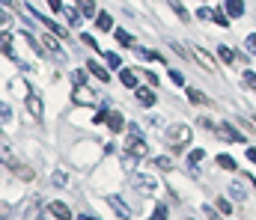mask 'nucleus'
Masks as SVG:
<instances>
[{
  "mask_svg": "<svg viewBox=\"0 0 256 220\" xmlns=\"http://www.w3.org/2000/svg\"><path fill=\"white\" fill-rule=\"evenodd\" d=\"M134 188H137L143 197H155V191H158V182H155L152 176H134Z\"/></svg>",
  "mask_w": 256,
  "mask_h": 220,
  "instance_id": "3",
  "label": "nucleus"
},
{
  "mask_svg": "<svg viewBox=\"0 0 256 220\" xmlns=\"http://www.w3.org/2000/svg\"><path fill=\"white\" fill-rule=\"evenodd\" d=\"M218 167H224V170H230V173H232L238 164H236V158H232V155H218Z\"/></svg>",
  "mask_w": 256,
  "mask_h": 220,
  "instance_id": "20",
  "label": "nucleus"
},
{
  "mask_svg": "<svg viewBox=\"0 0 256 220\" xmlns=\"http://www.w3.org/2000/svg\"><path fill=\"white\" fill-rule=\"evenodd\" d=\"M108 206H114V212H116V215H120L122 220H131V209H128L126 203H122V197L110 194V197H108Z\"/></svg>",
  "mask_w": 256,
  "mask_h": 220,
  "instance_id": "7",
  "label": "nucleus"
},
{
  "mask_svg": "<svg viewBox=\"0 0 256 220\" xmlns=\"http://www.w3.org/2000/svg\"><path fill=\"white\" fill-rule=\"evenodd\" d=\"M155 167H158V170H173V167H176V161H173V158H167V155H161V158H155Z\"/></svg>",
  "mask_w": 256,
  "mask_h": 220,
  "instance_id": "25",
  "label": "nucleus"
},
{
  "mask_svg": "<svg viewBox=\"0 0 256 220\" xmlns=\"http://www.w3.org/2000/svg\"><path fill=\"white\" fill-rule=\"evenodd\" d=\"M202 212H206V218H208V220H220L214 212H212V209H208V206H202Z\"/></svg>",
  "mask_w": 256,
  "mask_h": 220,
  "instance_id": "42",
  "label": "nucleus"
},
{
  "mask_svg": "<svg viewBox=\"0 0 256 220\" xmlns=\"http://www.w3.org/2000/svg\"><path fill=\"white\" fill-rule=\"evenodd\" d=\"M72 101L74 104H96V92L90 86H74L72 89Z\"/></svg>",
  "mask_w": 256,
  "mask_h": 220,
  "instance_id": "5",
  "label": "nucleus"
},
{
  "mask_svg": "<svg viewBox=\"0 0 256 220\" xmlns=\"http://www.w3.org/2000/svg\"><path fill=\"white\" fill-rule=\"evenodd\" d=\"M152 220H161V218H152Z\"/></svg>",
  "mask_w": 256,
  "mask_h": 220,
  "instance_id": "45",
  "label": "nucleus"
},
{
  "mask_svg": "<svg viewBox=\"0 0 256 220\" xmlns=\"http://www.w3.org/2000/svg\"><path fill=\"white\" fill-rule=\"evenodd\" d=\"M60 36L57 33H45V36H39V42H42V48L48 51V54H54L57 60H66V51L60 48V42H57Z\"/></svg>",
  "mask_w": 256,
  "mask_h": 220,
  "instance_id": "2",
  "label": "nucleus"
},
{
  "mask_svg": "<svg viewBox=\"0 0 256 220\" xmlns=\"http://www.w3.org/2000/svg\"><path fill=\"white\" fill-rule=\"evenodd\" d=\"M80 220H98V218H90V215H80Z\"/></svg>",
  "mask_w": 256,
  "mask_h": 220,
  "instance_id": "44",
  "label": "nucleus"
},
{
  "mask_svg": "<svg viewBox=\"0 0 256 220\" xmlns=\"http://www.w3.org/2000/svg\"><path fill=\"white\" fill-rule=\"evenodd\" d=\"M74 6L80 9V15H84V18H92V15H98V12H96V0H74Z\"/></svg>",
  "mask_w": 256,
  "mask_h": 220,
  "instance_id": "14",
  "label": "nucleus"
},
{
  "mask_svg": "<svg viewBox=\"0 0 256 220\" xmlns=\"http://www.w3.org/2000/svg\"><path fill=\"white\" fill-rule=\"evenodd\" d=\"M137 54H140L143 60H149V63H161V57H158L155 51H146V48H137Z\"/></svg>",
  "mask_w": 256,
  "mask_h": 220,
  "instance_id": "28",
  "label": "nucleus"
},
{
  "mask_svg": "<svg viewBox=\"0 0 256 220\" xmlns=\"http://www.w3.org/2000/svg\"><path fill=\"white\" fill-rule=\"evenodd\" d=\"M114 36H116V42H120V45H122V48H131V36H128L126 30H116V33H114Z\"/></svg>",
  "mask_w": 256,
  "mask_h": 220,
  "instance_id": "29",
  "label": "nucleus"
},
{
  "mask_svg": "<svg viewBox=\"0 0 256 220\" xmlns=\"http://www.w3.org/2000/svg\"><path fill=\"white\" fill-rule=\"evenodd\" d=\"M96 24H98V30H114V18L108 12H98L96 15Z\"/></svg>",
  "mask_w": 256,
  "mask_h": 220,
  "instance_id": "17",
  "label": "nucleus"
},
{
  "mask_svg": "<svg viewBox=\"0 0 256 220\" xmlns=\"http://www.w3.org/2000/svg\"><path fill=\"white\" fill-rule=\"evenodd\" d=\"M212 12H214V9H208V6H200V9H196L200 21H212Z\"/></svg>",
  "mask_w": 256,
  "mask_h": 220,
  "instance_id": "33",
  "label": "nucleus"
},
{
  "mask_svg": "<svg viewBox=\"0 0 256 220\" xmlns=\"http://www.w3.org/2000/svg\"><path fill=\"white\" fill-rule=\"evenodd\" d=\"M188 98H191L194 104H206V101H208V98H206V95H202L196 86H191V89H188Z\"/></svg>",
  "mask_w": 256,
  "mask_h": 220,
  "instance_id": "27",
  "label": "nucleus"
},
{
  "mask_svg": "<svg viewBox=\"0 0 256 220\" xmlns=\"http://www.w3.org/2000/svg\"><path fill=\"white\" fill-rule=\"evenodd\" d=\"M120 80L126 83L128 89H137V74L131 72V69H120Z\"/></svg>",
  "mask_w": 256,
  "mask_h": 220,
  "instance_id": "16",
  "label": "nucleus"
},
{
  "mask_svg": "<svg viewBox=\"0 0 256 220\" xmlns=\"http://www.w3.org/2000/svg\"><path fill=\"white\" fill-rule=\"evenodd\" d=\"M244 48H248V54H254V57H256V33L244 36Z\"/></svg>",
  "mask_w": 256,
  "mask_h": 220,
  "instance_id": "31",
  "label": "nucleus"
},
{
  "mask_svg": "<svg viewBox=\"0 0 256 220\" xmlns=\"http://www.w3.org/2000/svg\"><path fill=\"white\" fill-rule=\"evenodd\" d=\"M126 152L128 155H134V158H146V155H149V146L140 140V134H131L128 143H126Z\"/></svg>",
  "mask_w": 256,
  "mask_h": 220,
  "instance_id": "4",
  "label": "nucleus"
},
{
  "mask_svg": "<svg viewBox=\"0 0 256 220\" xmlns=\"http://www.w3.org/2000/svg\"><path fill=\"white\" fill-rule=\"evenodd\" d=\"M63 15H66V21H68V24H78V21H80V9H78V6H66Z\"/></svg>",
  "mask_w": 256,
  "mask_h": 220,
  "instance_id": "22",
  "label": "nucleus"
},
{
  "mask_svg": "<svg viewBox=\"0 0 256 220\" xmlns=\"http://www.w3.org/2000/svg\"><path fill=\"white\" fill-rule=\"evenodd\" d=\"M86 69H90V74H96L102 83H108V80H110V72H108L102 63H96V60H86Z\"/></svg>",
  "mask_w": 256,
  "mask_h": 220,
  "instance_id": "11",
  "label": "nucleus"
},
{
  "mask_svg": "<svg viewBox=\"0 0 256 220\" xmlns=\"http://www.w3.org/2000/svg\"><path fill=\"white\" fill-rule=\"evenodd\" d=\"M80 39H84V45H90V48H96V39H92L90 33H80Z\"/></svg>",
  "mask_w": 256,
  "mask_h": 220,
  "instance_id": "37",
  "label": "nucleus"
},
{
  "mask_svg": "<svg viewBox=\"0 0 256 220\" xmlns=\"http://www.w3.org/2000/svg\"><path fill=\"white\" fill-rule=\"evenodd\" d=\"M218 209H220V212H224V215H226V218H230V215H232V206H230V200H224V197H220V200H218Z\"/></svg>",
  "mask_w": 256,
  "mask_h": 220,
  "instance_id": "34",
  "label": "nucleus"
},
{
  "mask_svg": "<svg viewBox=\"0 0 256 220\" xmlns=\"http://www.w3.org/2000/svg\"><path fill=\"white\" fill-rule=\"evenodd\" d=\"M104 63H108V69H122V60L114 51H104Z\"/></svg>",
  "mask_w": 256,
  "mask_h": 220,
  "instance_id": "19",
  "label": "nucleus"
},
{
  "mask_svg": "<svg viewBox=\"0 0 256 220\" xmlns=\"http://www.w3.org/2000/svg\"><path fill=\"white\" fill-rule=\"evenodd\" d=\"M86 72H90V69H78V72H72V83H74V86H86Z\"/></svg>",
  "mask_w": 256,
  "mask_h": 220,
  "instance_id": "23",
  "label": "nucleus"
},
{
  "mask_svg": "<svg viewBox=\"0 0 256 220\" xmlns=\"http://www.w3.org/2000/svg\"><path fill=\"white\" fill-rule=\"evenodd\" d=\"M155 218L167 220V209H164V206H155Z\"/></svg>",
  "mask_w": 256,
  "mask_h": 220,
  "instance_id": "39",
  "label": "nucleus"
},
{
  "mask_svg": "<svg viewBox=\"0 0 256 220\" xmlns=\"http://www.w3.org/2000/svg\"><path fill=\"white\" fill-rule=\"evenodd\" d=\"M224 12L230 18H242L244 15V0H224Z\"/></svg>",
  "mask_w": 256,
  "mask_h": 220,
  "instance_id": "8",
  "label": "nucleus"
},
{
  "mask_svg": "<svg viewBox=\"0 0 256 220\" xmlns=\"http://www.w3.org/2000/svg\"><path fill=\"white\" fill-rule=\"evenodd\" d=\"M48 212L57 220H72V209H68L66 203H48Z\"/></svg>",
  "mask_w": 256,
  "mask_h": 220,
  "instance_id": "9",
  "label": "nucleus"
},
{
  "mask_svg": "<svg viewBox=\"0 0 256 220\" xmlns=\"http://www.w3.org/2000/svg\"><path fill=\"white\" fill-rule=\"evenodd\" d=\"M170 9H173V12L179 15V21H191V15H188V9H185V6H182L179 0H170Z\"/></svg>",
  "mask_w": 256,
  "mask_h": 220,
  "instance_id": "21",
  "label": "nucleus"
},
{
  "mask_svg": "<svg viewBox=\"0 0 256 220\" xmlns=\"http://www.w3.org/2000/svg\"><path fill=\"white\" fill-rule=\"evenodd\" d=\"M27 107H30L33 119H42V98L36 92H27Z\"/></svg>",
  "mask_w": 256,
  "mask_h": 220,
  "instance_id": "12",
  "label": "nucleus"
},
{
  "mask_svg": "<svg viewBox=\"0 0 256 220\" xmlns=\"http://www.w3.org/2000/svg\"><path fill=\"white\" fill-rule=\"evenodd\" d=\"M244 83H248V86H250V89H256V74H244Z\"/></svg>",
  "mask_w": 256,
  "mask_h": 220,
  "instance_id": "38",
  "label": "nucleus"
},
{
  "mask_svg": "<svg viewBox=\"0 0 256 220\" xmlns=\"http://www.w3.org/2000/svg\"><path fill=\"white\" fill-rule=\"evenodd\" d=\"M214 134H218L220 140H230V143H244V134H238V131H236L232 125H226V122H224V125H218V131H214Z\"/></svg>",
  "mask_w": 256,
  "mask_h": 220,
  "instance_id": "6",
  "label": "nucleus"
},
{
  "mask_svg": "<svg viewBox=\"0 0 256 220\" xmlns=\"http://www.w3.org/2000/svg\"><path fill=\"white\" fill-rule=\"evenodd\" d=\"M191 54H194V57H196V63H200L202 69H208V72H214V63H212V57H208V54H206L202 48H194Z\"/></svg>",
  "mask_w": 256,
  "mask_h": 220,
  "instance_id": "15",
  "label": "nucleus"
},
{
  "mask_svg": "<svg viewBox=\"0 0 256 220\" xmlns=\"http://www.w3.org/2000/svg\"><path fill=\"white\" fill-rule=\"evenodd\" d=\"M3 57L6 60H15V48H12V36L3 33Z\"/></svg>",
  "mask_w": 256,
  "mask_h": 220,
  "instance_id": "18",
  "label": "nucleus"
},
{
  "mask_svg": "<svg viewBox=\"0 0 256 220\" xmlns=\"http://www.w3.org/2000/svg\"><path fill=\"white\" fill-rule=\"evenodd\" d=\"M108 128H110L114 134H120V131L126 128V119H122V113H120V110H110V116H108Z\"/></svg>",
  "mask_w": 256,
  "mask_h": 220,
  "instance_id": "13",
  "label": "nucleus"
},
{
  "mask_svg": "<svg viewBox=\"0 0 256 220\" xmlns=\"http://www.w3.org/2000/svg\"><path fill=\"white\" fill-rule=\"evenodd\" d=\"M191 137H194V134H191V128H188V125H170V128H167V134H164V140H167L173 149H185L188 143H191Z\"/></svg>",
  "mask_w": 256,
  "mask_h": 220,
  "instance_id": "1",
  "label": "nucleus"
},
{
  "mask_svg": "<svg viewBox=\"0 0 256 220\" xmlns=\"http://www.w3.org/2000/svg\"><path fill=\"white\" fill-rule=\"evenodd\" d=\"M48 6L54 9V12H63L66 6H63V0H48Z\"/></svg>",
  "mask_w": 256,
  "mask_h": 220,
  "instance_id": "36",
  "label": "nucleus"
},
{
  "mask_svg": "<svg viewBox=\"0 0 256 220\" xmlns=\"http://www.w3.org/2000/svg\"><path fill=\"white\" fill-rule=\"evenodd\" d=\"M202 158H206V152H202V149H194L191 155H188V161H191V167H200V161H202Z\"/></svg>",
  "mask_w": 256,
  "mask_h": 220,
  "instance_id": "30",
  "label": "nucleus"
},
{
  "mask_svg": "<svg viewBox=\"0 0 256 220\" xmlns=\"http://www.w3.org/2000/svg\"><path fill=\"white\" fill-rule=\"evenodd\" d=\"M170 77H173V83H179V86H182V83H185V74H182V72H176V69H173V72H170Z\"/></svg>",
  "mask_w": 256,
  "mask_h": 220,
  "instance_id": "35",
  "label": "nucleus"
},
{
  "mask_svg": "<svg viewBox=\"0 0 256 220\" xmlns=\"http://www.w3.org/2000/svg\"><path fill=\"white\" fill-rule=\"evenodd\" d=\"M212 21H214V24H220V27H230V18H226L224 12H212Z\"/></svg>",
  "mask_w": 256,
  "mask_h": 220,
  "instance_id": "32",
  "label": "nucleus"
},
{
  "mask_svg": "<svg viewBox=\"0 0 256 220\" xmlns=\"http://www.w3.org/2000/svg\"><path fill=\"white\" fill-rule=\"evenodd\" d=\"M218 57H220L224 63H232V60H236V51L226 48V45H220V48H218Z\"/></svg>",
  "mask_w": 256,
  "mask_h": 220,
  "instance_id": "24",
  "label": "nucleus"
},
{
  "mask_svg": "<svg viewBox=\"0 0 256 220\" xmlns=\"http://www.w3.org/2000/svg\"><path fill=\"white\" fill-rule=\"evenodd\" d=\"M146 80H149L152 86H158V74H155V72H146Z\"/></svg>",
  "mask_w": 256,
  "mask_h": 220,
  "instance_id": "41",
  "label": "nucleus"
},
{
  "mask_svg": "<svg viewBox=\"0 0 256 220\" xmlns=\"http://www.w3.org/2000/svg\"><path fill=\"white\" fill-rule=\"evenodd\" d=\"M54 185H66V173H54V179H51Z\"/></svg>",
  "mask_w": 256,
  "mask_h": 220,
  "instance_id": "40",
  "label": "nucleus"
},
{
  "mask_svg": "<svg viewBox=\"0 0 256 220\" xmlns=\"http://www.w3.org/2000/svg\"><path fill=\"white\" fill-rule=\"evenodd\" d=\"M134 95H137V101H140L143 107H152V104H155V92H152L149 86H137Z\"/></svg>",
  "mask_w": 256,
  "mask_h": 220,
  "instance_id": "10",
  "label": "nucleus"
},
{
  "mask_svg": "<svg viewBox=\"0 0 256 220\" xmlns=\"http://www.w3.org/2000/svg\"><path fill=\"white\" fill-rule=\"evenodd\" d=\"M248 158H250V161L256 164V149H248Z\"/></svg>",
  "mask_w": 256,
  "mask_h": 220,
  "instance_id": "43",
  "label": "nucleus"
},
{
  "mask_svg": "<svg viewBox=\"0 0 256 220\" xmlns=\"http://www.w3.org/2000/svg\"><path fill=\"white\" fill-rule=\"evenodd\" d=\"M12 173H15V176H18V179H24V182H30V179H33V176H36V173H33V170H30V167H12Z\"/></svg>",
  "mask_w": 256,
  "mask_h": 220,
  "instance_id": "26",
  "label": "nucleus"
}]
</instances>
